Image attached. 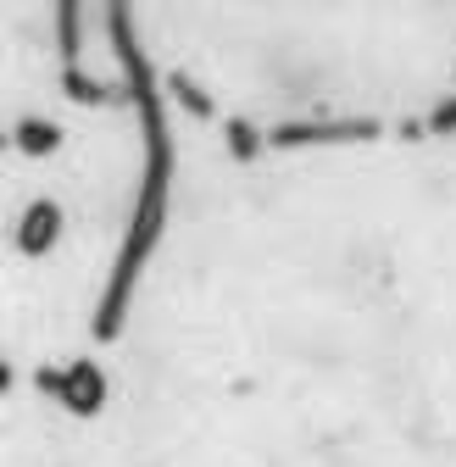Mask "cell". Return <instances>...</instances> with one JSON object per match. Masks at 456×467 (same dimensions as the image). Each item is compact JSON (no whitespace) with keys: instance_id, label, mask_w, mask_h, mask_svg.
<instances>
[{"instance_id":"ba28073f","label":"cell","mask_w":456,"mask_h":467,"mask_svg":"<svg viewBox=\"0 0 456 467\" xmlns=\"http://www.w3.org/2000/svg\"><path fill=\"white\" fill-rule=\"evenodd\" d=\"M161 89L173 95V100H179L190 117H201V123H212V117H217V100H212V95H206V89H201L190 73H167V84H161Z\"/></svg>"},{"instance_id":"8fae6325","label":"cell","mask_w":456,"mask_h":467,"mask_svg":"<svg viewBox=\"0 0 456 467\" xmlns=\"http://www.w3.org/2000/svg\"><path fill=\"white\" fill-rule=\"evenodd\" d=\"M401 140H423V117H401Z\"/></svg>"},{"instance_id":"52a82bcc","label":"cell","mask_w":456,"mask_h":467,"mask_svg":"<svg viewBox=\"0 0 456 467\" xmlns=\"http://www.w3.org/2000/svg\"><path fill=\"white\" fill-rule=\"evenodd\" d=\"M62 95L78 106H111V100H123V84H100L84 67H73V73H62Z\"/></svg>"},{"instance_id":"3957f363","label":"cell","mask_w":456,"mask_h":467,"mask_svg":"<svg viewBox=\"0 0 456 467\" xmlns=\"http://www.w3.org/2000/svg\"><path fill=\"white\" fill-rule=\"evenodd\" d=\"M34 384H39L45 395L62 400L73 418H95L100 406H106V373H100V362H89V357L67 362L62 373H56V368H39V373H34Z\"/></svg>"},{"instance_id":"6da1fadb","label":"cell","mask_w":456,"mask_h":467,"mask_svg":"<svg viewBox=\"0 0 456 467\" xmlns=\"http://www.w3.org/2000/svg\"><path fill=\"white\" fill-rule=\"evenodd\" d=\"M106 34L118 45V67H123V100H134L140 117V140H145V172H140V190H134V217L123 228V245L118 262H111V278L100 289V306H95V339H118L134 306V289L145 278V262L161 245V228H167V195H173V134H167V100L161 84L150 73V56L134 39V12L129 6H106Z\"/></svg>"},{"instance_id":"7a4b0ae2","label":"cell","mask_w":456,"mask_h":467,"mask_svg":"<svg viewBox=\"0 0 456 467\" xmlns=\"http://www.w3.org/2000/svg\"><path fill=\"white\" fill-rule=\"evenodd\" d=\"M357 140H378V123H373V117H306V123H273V129H262V145H273V150L357 145Z\"/></svg>"},{"instance_id":"7c38bea8","label":"cell","mask_w":456,"mask_h":467,"mask_svg":"<svg viewBox=\"0 0 456 467\" xmlns=\"http://www.w3.org/2000/svg\"><path fill=\"white\" fill-rule=\"evenodd\" d=\"M12 384H17V368H12V362H0V395H12Z\"/></svg>"},{"instance_id":"9c48e42d","label":"cell","mask_w":456,"mask_h":467,"mask_svg":"<svg viewBox=\"0 0 456 467\" xmlns=\"http://www.w3.org/2000/svg\"><path fill=\"white\" fill-rule=\"evenodd\" d=\"M223 140H228V156H234V161H256L267 145H262V129L251 123V117H234V123H228L223 129Z\"/></svg>"},{"instance_id":"277c9868","label":"cell","mask_w":456,"mask_h":467,"mask_svg":"<svg viewBox=\"0 0 456 467\" xmlns=\"http://www.w3.org/2000/svg\"><path fill=\"white\" fill-rule=\"evenodd\" d=\"M56 240H62V206H56L50 195L28 201L23 217H17V228H12V245H17L23 256H50Z\"/></svg>"},{"instance_id":"8992f818","label":"cell","mask_w":456,"mask_h":467,"mask_svg":"<svg viewBox=\"0 0 456 467\" xmlns=\"http://www.w3.org/2000/svg\"><path fill=\"white\" fill-rule=\"evenodd\" d=\"M56 45H62V73L84 67V6L78 0H62V6H56Z\"/></svg>"},{"instance_id":"5b68a950","label":"cell","mask_w":456,"mask_h":467,"mask_svg":"<svg viewBox=\"0 0 456 467\" xmlns=\"http://www.w3.org/2000/svg\"><path fill=\"white\" fill-rule=\"evenodd\" d=\"M6 145H17L23 156H56L62 150V123H50V117H17Z\"/></svg>"},{"instance_id":"30bf717a","label":"cell","mask_w":456,"mask_h":467,"mask_svg":"<svg viewBox=\"0 0 456 467\" xmlns=\"http://www.w3.org/2000/svg\"><path fill=\"white\" fill-rule=\"evenodd\" d=\"M423 134H456V95H451V100H440V106L423 117Z\"/></svg>"}]
</instances>
